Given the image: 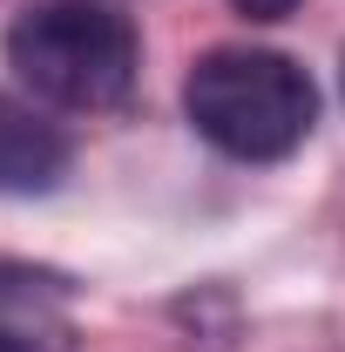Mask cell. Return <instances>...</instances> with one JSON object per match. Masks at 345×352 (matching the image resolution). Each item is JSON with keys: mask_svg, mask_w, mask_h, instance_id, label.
<instances>
[{"mask_svg": "<svg viewBox=\"0 0 345 352\" xmlns=\"http://www.w3.org/2000/svg\"><path fill=\"white\" fill-rule=\"evenodd\" d=\"M7 68L41 109L109 116L142 75V41L102 0H41L7 28Z\"/></svg>", "mask_w": 345, "mask_h": 352, "instance_id": "obj_1", "label": "cell"}, {"mask_svg": "<svg viewBox=\"0 0 345 352\" xmlns=\"http://www.w3.org/2000/svg\"><path fill=\"white\" fill-rule=\"evenodd\" d=\"M183 116L210 149L237 163H285L318 122V88L291 54L210 47L183 75Z\"/></svg>", "mask_w": 345, "mask_h": 352, "instance_id": "obj_2", "label": "cell"}, {"mask_svg": "<svg viewBox=\"0 0 345 352\" xmlns=\"http://www.w3.org/2000/svg\"><path fill=\"white\" fill-rule=\"evenodd\" d=\"M68 176V135L34 102L0 95V197H41Z\"/></svg>", "mask_w": 345, "mask_h": 352, "instance_id": "obj_3", "label": "cell"}, {"mask_svg": "<svg viewBox=\"0 0 345 352\" xmlns=\"http://www.w3.org/2000/svg\"><path fill=\"white\" fill-rule=\"evenodd\" d=\"M0 346L61 352L68 346V285L34 264H0Z\"/></svg>", "mask_w": 345, "mask_h": 352, "instance_id": "obj_4", "label": "cell"}, {"mask_svg": "<svg viewBox=\"0 0 345 352\" xmlns=\"http://www.w3.org/2000/svg\"><path fill=\"white\" fill-rule=\"evenodd\" d=\"M237 14H251V21H285V14H298L304 0H230Z\"/></svg>", "mask_w": 345, "mask_h": 352, "instance_id": "obj_5", "label": "cell"}, {"mask_svg": "<svg viewBox=\"0 0 345 352\" xmlns=\"http://www.w3.org/2000/svg\"><path fill=\"white\" fill-rule=\"evenodd\" d=\"M0 352H7V346H0Z\"/></svg>", "mask_w": 345, "mask_h": 352, "instance_id": "obj_6", "label": "cell"}]
</instances>
